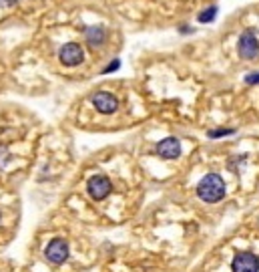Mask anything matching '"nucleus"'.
I'll use <instances>...</instances> for the list:
<instances>
[{
  "label": "nucleus",
  "instance_id": "nucleus-13",
  "mask_svg": "<svg viewBox=\"0 0 259 272\" xmlns=\"http://www.w3.org/2000/svg\"><path fill=\"white\" fill-rule=\"evenodd\" d=\"M245 83H247V85H259V73L245 75Z\"/></svg>",
  "mask_w": 259,
  "mask_h": 272
},
{
  "label": "nucleus",
  "instance_id": "nucleus-10",
  "mask_svg": "<svg viewBox=\"0 0 259 272\" xmlns=\"http://www.w3.org/2000/svg\"><path fill=\"white\" fill-rule=\"evenodd\" d=\"M217 14H219V6H217V4H211V6L203 8V10L197 14V20H199L201 25H207V23H213V20L217 18Z\"/></svg>",
  "mask_w": 259,
  "mask_h": 272
},
{
  "label": "nucleus",
  "instance_id": "nucleus-1",
  "mask_svg": "<svg viewBox=\"0 0 259 272\" xmlns=\"http://www.w3.org/2000/svg\"><path fill=\"white\" fill-rule=\"evenodd\" d=\"M197 196L201 202L205 204H217L225 198L227 194V185H225V180L219 176V174H207L199 180L197 183Z\"/></svg>",
  "mask_w": 259,
  "mask_h": 272
},
{
  "label": "nucleus",
  "instance_id": "nucleus-4",
  "mask_svg": "<svg viewBox=\"0 0 259 272\" xmlns=\"http://www.w3.org/2000/svg\"><path fill=\"white\" fill-rule=\"evenodd\" d=\"M58 60L64 67H78L84 60V49L78 43H67L58 51Z\"/></svg>",
  "mask_w": 259,
  "mask_h": 272
},
{
  "label": "nucleus",
  "instance_id": "nucleus-12",
  "mask_svg": "<svg viewBox=\"0 0 259 272\" xmlns=\"http://www.w3.org/2000/svg\"><path fill=\"white\" fill-rule=\"evenodd\" d=\"M119 67H121V60H119V59H115V60H111L109 65H106V67L103 69V73H104V75H106V73H113V71H117Z\"/></svg>",
  "mask_w": 259,
  "mask_h": 272
},
{
  "label": "nucleus",
  "instance_id": "nucleus-2",
  "mask_svg": "<svg viewBox=\"0 0 259 272\" xmlns=\"http://www.w3.org/2000/svg\"><path fill=\"white\" fill-rule=\"evenodd\" d=\"M237 55L243 60H253L259 57V38L253 29H247L239 34V40H237Z\"/></svg>",
  "mask_w": 259,
  "mask_h": 272
},
{
  "label": "nucleus",
  "instance_id": "nucleus-5",
  "mask_svg": "<svg viewBox=\"0 0 259 272\" xmlns=\"http://www.w3.org/2000/svg\"><path fill=\"white\" fill-rule=\"evenodd\" d=\"M91 103H93V107L103 115L117 113V109H119V99L109 91H97L91 97Z\"/></svg>",
  "mask_w": 259,
  "mask_h": 272
},
{
  "label": "nucleus",
  "instance_id": "nucleus-15",
  "mask_svg": "<svg viewBox=\"0 0 259 272\" xmlns=\"http://www.w3.org/2000/svg\"><path fill=\"white\" fill-rule=\"evenodd\" d=\"M18 2V0H0V8H10Z\"/></svg>",
  "mask_w": 259,
  "mask_h": 272
},
{
  "label": "nucleus",
  "instance_id": "nucleus-9",
  "mask_svg": "<svg viewBox=\"0 0 259 272\" xmlns=\"http://www.w3.org/2000/svg\"><path fill=\"white\" fill-rule=\"evenodd\" d=\"M155 151L163 159H177L181 155V141L177 137H165L157 143Z\"/></svg>",
  "mask_w": 259,
  "mask_h": 272
},
{
  "label": "nucleus",
  "instance_id": "nucleus-3",
  "mask_svg": "<svg viewBox=\"0 0 259 272\" xmlns=\"http://www.w3.org/2000/svg\"><path fill=\"white\" fill-rule=\"evenodd\" d=\"M86 192H89V196L95 202H103L104 198H109V194L113 192V183L106 176L97 174V176H93L89 181H86Z\"/></svg>",
  "mask_w": 259,
  "mask_h": 272
},
{
  "label": "nucleus",
  "instance_id": "nucleus-11",
  "mask_svg": "<svg viewBox=\"0 0 259 272\" xmlns=\"http://www.w3.org/2000/svg\"><path fill=\"white\" fill-rule=\"evenodd\" d=\"M235 133H237V129H233V127H219V129H209L207 137L209 139H221V137H229Z\"/></svg>",
  "mask_w": 259,
  "mask_h": 272
},
{
  "label": "nucleus",
  "instance_id": "nucleus-7",
  "mask_svg": "<svg viewBox=\"0 0 259 272\" xmlns=\"http://www.w3.org/2000/svg\"><path fill=\"white\" fill-rule=\"evenodd\" d=\"M84 40L86 45L91 49H103L106 45V40H109V30H106L103 25H91V27H84Z\"/></svg>",
  "mask_w": 259,
  "mask_h": 272
},
{
  "label": "nucleus",
  "instance_id": "nucleus-14",
  "mask_svg": "<svg viewBox=\"0 0 259 272\" xmlns=\"http://www.w3.org/2000/svg\"><path fill=\"white\" fill-rule=\"evenodd\" d=\"M177 32H179V34H193V32H195V29L189 27V25H179V27H177Z\"/></svg>",
  "mask_w": 259,
  "mask_h": 272
},
{
  "label": "nucleus",
  "instance_id": "nucleus-6",
  "mask_svg": "<svg viewBox=\"0 0 259 272\" xmlns=\"http://www.w3.org/2000/svg\"><path fill=\"white\" fill-rule=\"evenodd\" d=\"M45 256L51 264H62V262H67L69 258V244L64 238H54L49 242V246L45 248Z\"/></svg>",
  "mask_w": 259,
  "mask_h": 272
},
{
  "label": "nucleus",
  "instance_id": "nucleus-8",
  "mask_svg": "<svg viewBox=\"0 0 259 272\" xmlns=\"http://www.w3.org/2000/svg\"><path fill=\"white\" fill-rule=\"evenodd\" d=\"M233 272H259V258L253 252H237L231 262Z\"/></svg>",
  "mask_w": 259,
  "mask_h": 272
}]
</instances>
